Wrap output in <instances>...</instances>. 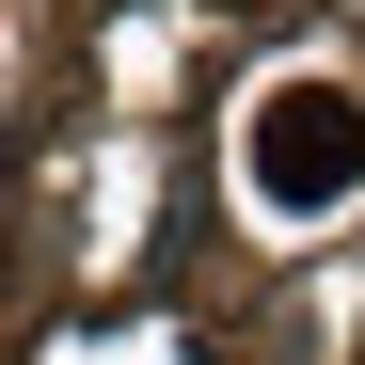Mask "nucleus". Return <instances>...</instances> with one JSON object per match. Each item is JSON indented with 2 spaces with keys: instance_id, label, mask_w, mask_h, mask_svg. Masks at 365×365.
<instances>
[{
  "instance_id": "f257e3e1",
  "label": "nucleus",
  "mask_w": 365,
  "mask_h": 365,
  "mask_svg": "<svg viewBox=\"0 0 365 365\" xmlns=\"http://www.w3.org/2000/svg\"><path fill=\"white\" fill-rule=\"evenodd\" d=\"M286 128H270V191L286 207H318V191H349L365 175V128H349V96H270Z\"/></svg>"
}]
</instances>
